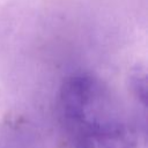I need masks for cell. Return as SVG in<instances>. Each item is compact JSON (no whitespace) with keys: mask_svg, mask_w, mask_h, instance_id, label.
<instances>
[{"mask_svg":"<svg viewBox=\"0 0 148 148\" xmlns=\"http://www.w3.org/2000/svg\"><path fill=\"white\" fill-rule=\"evenodd\" d=\"M58 113L73 148H134L133 131L118 102L92 75L75 74L64 81Z\"/></svg>","mask_w":148,"mask_h":148,"instance_id":"obj_1","label":"cell"}]
</instances>
